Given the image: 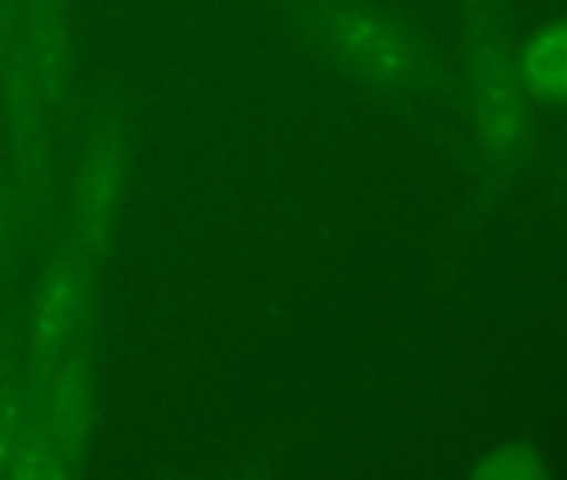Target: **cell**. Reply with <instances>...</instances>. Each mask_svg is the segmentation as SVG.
<instances>
[{
    "mask_svg": "<svg viewBox=\"0 0 567 480\" xmlns=\"http://www.w3.org/2000/svg\"><path fill=\"white\" fill-rule=\"evenodd\" d=\"M0 470L18 477H54L51 450L18 420H0Z\"/></svg>",
    "mask_w": 567,
    "mask_h": 480,
    "instance_id": "obj_1",
    "label": "cell"
},
{
    "mask_svg": "<svg viewBox=\"0 0 567 480\" xmlns=\"http://www.w3.org/2000/svg\"><path fill=\"white\" fill-rule=\"evenodd\" d=\"M527 81L544 94H567V24L547 28L524 58Z\"/></svg>",
    "mask_w": 567,
    "mask_h": 480,
    "instance_id": "obj_2",
    "label": "cell"
},
{
    "mask_svg": "<svg viewBox=\"0 0 567 480\" xmlns=\"http://www.w3.org/2000/svg\"><path fill=\"white\" fill-rule=\"evenodd\" d=\"M74 314H78V288H74V281H54L51 291L41 301V311H38V324H34L38 344L44 351L61 344L68 337V331L74 327Z\"/></svg>",
    "mask_w": 567,
    "mask_h": 480,
    "instance_id": "obj_3",
    "label": "cell"
},
{
    "mask_svg": "<svg viewBox=\"0 0 567 480\" xmlns=\"http://www.w3.org/2000/svg\"><path fill=\"white\" fill-rule=\"evenodd\" d=\"M477 473L481 477H501V480H530V477H540L544 467L527 444H514V447L491 453L487 463L477 467Z\"/></svg>",
    "mask_w": 567,
    "mask_h": 480,
    "instance_id": "obj_4",
    "label": "cell"
}]
</instances>
